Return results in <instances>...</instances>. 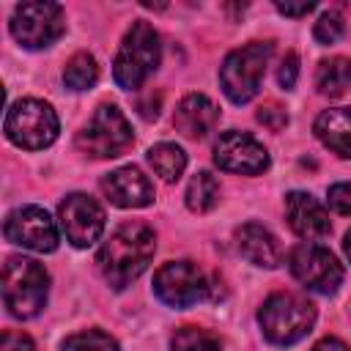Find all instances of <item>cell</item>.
<instances>
[{"label":"cell","mask_w":351,"mask_h":351,"mask_svg":"<svg viewBox=\"0 0 351 351\" xmlns=\"http://www.w3.org/2000/svg\"><path fill=\"white\" fill-rule=\"evenodd\" d=\"M3 233L11 244H19L33 252H55L58 250V225L41 206H19L5 217Z\"/></svg>","instance_id":"cell-11"},{"label":"cell","mask_w":351,"mask_h":351,"mask_svg":"<svg viewBox=\"0 0 351 351\" xmlns=\"http://www.w3.org/2000/svg\"><path fill=\"white\" fill-rule=\"evenodd\" d=\"M101 192L118 208H143L154 200V184L134 165L118 167L110 176H104L101 178Z\"/></svg>","instance_id":"cell-15"},{"label":"cell","mask_w":351,"mask_h":351,"mask_svg":"<svg viewBox=\"0 0 351 351\" xmlns=\"http://www.w3.org/2000/svg\"><path fill=\"white\" fill-rule=\"evenodd\" d=\"M145 156H148L151 170L167 184L178 181L184 176V170H186V154L176 143H156L154 148H148Z\"/></svg>","instance_id":"cell-19"},{"label":"cell","mask_w":351,"mask_h":351,"mask_svg":"<svg viewBox=\"0 0 351 351\" xmlns=\"http://www.w3.org/2000/svg\"><path fill=\"white\" fill-rule=\"evenodd\" d=\"M326 203L337 214H351V181L332 184L329 192H326Z\"/></svg>","instance_id":"cell-26"},{"label":"cell","mask_w":351,"mask_h":351,"mask_svg":"<svg viewBox=\"0 0 351 351\" xmlns=\"http://www.w3.org/2000/svg\"><path fill=\"white\" fill-rule=\"evenodd\" d=\"M343 33H346V22H343V16H340L337 11H324V14L318 16L315 27H313L315 41H318V44H326V47L335 44V41H340Z\"/></svg>","instance_id":"cell-25"},{"label":"cell","mask_w":351,"mask_h":351,"mask_svg":"<svg viewBox=\"0 0 351 351\" xmlns=\"http://www.w3.org/2000/svg\"><path fill=\"white\" fill-rule=\"evenodd\" d=\"M285 217L291 230L299 239L307 241H321L332 233V222H329V211L310 195V192H288L285 195Z\"/></svg>","instance_id":"cell-14"},{"label":"cell","mask_w":351,"mask_h":351,"mask_svg":"<svg viewBox=\"0 0 351 351\" xmlns=\"http://www.w3.org/2000/svg\"><path fill=\"white\" fill-rule=\"evenodd\" d=\"M351 82V63L343 58H329L321 60L315 69V88L324 96H340L346 85Z\"/></svg>","instance_id":"cell-21"},{"label":"cell","mask_w":351,"mask_h":351,"mask_svg":"<svg viewBox=\"0 0 351 351\" xmlns=\"http://www.w3.org/2000/svg\"><path fill=\"white\" fill-rule=\"evenodd\" d=\"M274 8H277L280 14H285V16H304L307 11H313V8H315V3H307V0H304V3H288V0H285V3H280V0H277V3H274Z\"/></svg>","instance_id":"cell-30"},{"label":"cell","mask_w":351,"mask_h":351,"mask_svg":"<svg viewBox=\"0 0 351 351\" xmlns=\"http://www.w3.org/2000/svg\"><path fill=\"white\" fill-rule=\"evenodd\" d=\"M173 351H222V343L217 335H211L208 329L200 326H181L173 340H170Z\"/></svg>","instance_id":"cell-23"},{"label":"cell","mask_w":351,"mask_h":351,"mask_svg":"<svg viewBox=\"0 0 351 351\" xmlns=\"http://www.w3.org/2000/svg\"><path fill=\"white\" fill-rule=\"evenodd\" d=\"M296 77H299V58H296V52H288V55L282 58V63H280L277 82H280V88L291 90V88L296 85Z\"/></svg>","instance_id":"cell-28"},{"label":"cell","mask_w":351,"mask_h":351,"mask_svg":"<svg viewBox=\"0 0 351 351\" xmlns=\"http://www.w3.org/2000/svg\"><path fill=\"white\" fill-rule=\"evenodd\" d=\"M261 332L274 346H293L315 324V304L299 293H271L258 310Z\"/></svg>","instance_id":"cell-3"},{"label":"cell","mask_w":351,"mask_h":351,"mask_svg":"<svg viewBox=\"0 0 351 351\" xmlns=\"http://www.w3.org/2000/svg\"><path fill=\"white\" fill-rule=\"evenodd\" d=\"M313 351H348V346L343 340H337V337H324V340H318L313 346Z\"/></svg>","instance_id":"cell-31"},{"label":"cell","mask_w":351,"mask_h":351,"mask_svg":"<svg viewBox=\"0 0 351 351\" xmlns=\"http://www.w3.org/2000/svg\"><path fill=\"white\" fill-rule=\"evenodd\" d=\"M132 143H134L132 126L115 104L96 107L93 118L77 132V148L85 156H93V159L121 156Z\"/></svg>","instance_id":"cell-7"},{"label":"cell","mask_w":351,"mask_h":351,"mask_svg":"<svg viewBox=\"0 0 351 351\" xmlns=\"http://www.w3.org/2000/svg\"><path fill=\"white\" fill-rule=\"evenodd\" d=\"M217 121H219V110L203 93H186L173 115V126L189 140H203L208 132H214Z\"/></svg>","instance_id":"cell-16"},{"label":"cell","mask_w":351,"mask_h":351,"mask_svg":"<svg viewBox=\"0 0 351 351\" xmlns=\"http://www.w3.org/2000/svg\"><path fill=\"white\" fill-rule=\"evenodd\" d=\"M99 80V66H96V58L88 55V52H77L69 58L66 69H63V82L66 88L71 90H88L93 88Z\"/></svg>","instance_id":"cell-22"},{"label":"cell","mask_w":351,"mask_h":351,"mask_svg":"<svg viewBox=\"0 0 351 351\" xmlns=\"http://www.w3.org/2000/svg\"><path fill=\"white\" fill-rule=\"evenodd\" d=\"M5 137L25 148V151H41L58 140V115L55 110L41 99H19L5 112Z\"/></svg>","instance_id":"cell-6"},{"label":"cell","mask_w":351,"mask_h":351,"mask_svg":"<svg viewBox=\"0 0 351 351\" xmlns=\"http://www.w3.org/2000/svg\"><path fill=\"white\" fill-rule=\"evenodd\" d=\"M49 293L47 269L25 255H14L3 266V302L14 318H33L44 310Z\"/></svg>","instance_id":"cell-2"},{"label":"cell","mask_w":351,"mask_h":351,"mask_svg":"<svg viewBox=\"0 0 351 351\" xmlns=\"http://www.w3.org/2000/svg\"><path fill=\"white\" fill-rule=\"evenodd\" d=\"M236 247L241 258H247L252 266H261V269H277L282 261L277 236L258 222H247L236 230Z\"/></svg>","instance_id":"cell-17"},{"label":"cell","mask_w":351,"mask_h":351,"mask_svg":"<svg viewBox=\"0 0 351 351\" xmlns=\"http://www.w3.org/2000/svg\"><path fill=\"white\" fill-rule=\"evenodd\" d=\"M154 293L162 304L184 310L206 299L208 280L203 269L192 261H170L154 274Z\"/></svg>","instance_id":"cell-10"},{"label":"cell","mask_w":351,"mask_h":351,"mask_svg":"<svg viewBox=\"0 0 351 351\" xmlns=\"http://www.w3.org/2000/svg\"><path fill=\"white\" fill-rule=\"evenodd\" d=\"M214 162L219 170L241 173V176H258L269 167V151L247 132H222L214 145Z\"/></svg>","instance_id":"cell-13"},{"label":"cell","mask_w":351,"mask_h":351,"mask_svg":"<svg viewBox=\"0 0 351 351\" xmlns=\"http://www.w3.org/2000/svg\"><path fill=\"white\" fill-rule=\"evenodd\" d=\"M104 208L82 192H71L63 203H60V228L66 233V239L85 250L90 244H96L104 233Z\"/></svg>","instance_id":"cell-12"},{"label":"cell","mask_w":351,"mask_h":351,"mask_svg":"<svg viewBox=\"0 0 351 351\" xmlns=\"http://www.w3.org/2000/svg\"><path fill=\"white\" fill-rule=\"evenodd\" d=\"M315 137L343 159H351V107L324 110L313 123Z\"/></svg>","instance_id":"cell-18"},{"label":"cell","mask_w":351,"mask_h":351,"mask_svg":"<svg viewBox=\"0 0 351 351\" xmlns=\"http://www.w3.org/2000/svg\"><path fill=\"white\" fill-rule=\"evenodd\" d=\"M288 269L307 291H315V293L329 296L343 282V266L326 247H321L315 241L296 244L288 255Z\"/></svg>","instance_id":"cell-9"},{"label":"cell","mask_w":351,"mask_h":351,"mask_svg":"<svg viewBox=\"0 0 351 351\" xmlns=\"http://www.w3.org/2000/svg\"><path fill=\"white\" fill-rule=\"evenodd\" d=\"M269 58H271V44L269 41H250V44L233 49L219 66L222 93L233 104H247L250 99H255V93L261 88V80L266 74Z\"/></svg>","instance_id":"cell-5"},{"label":"cell","mask_w":351,"mask_h":351,"mask_svg":"<svg viewBox=\"0 0 351 351\" xmlns=\"http://www.w3.org/2000/svg\"><path fill=\"white\" fill-rule=\"evenodd\" d=\"M258 123H263V126L271 129V132H282V129L288 126V112H285L280 104L269 101V104H263V107L258 110Z\"/></svg>","instance_id":"cell-27"},{"label":"cell","mask_w":351,"mask_h":351,"mask_svg":"<svg viewBox=\"0 0 351 351\" xmlns=\"http://www.w3.org/2000/svg\"><path fill=\"white\" fill-rule=\"evenodd\" d=\"M66 30V16L58 3L47 0H27L14 8L11 16V36L25 49H44L52 47Z\"/></svg>","instance_id":"cell-8"},{"label":"cell","mask_w":351,"mask_h":351,"mask_svg":"<svg viewBox=\"0 0 351 351\" xmlns=\"http://www.w3.org/2000/svg\"><path fill=\"white\" fill-rule=\"evenodd\" d=\"M217 200H219V181L208 170L195 173L186 184V208L195 214H206L217 206Z\"/></svg>","instance_id":"cell-20"},{"label":"cell","mask_w":351,"mask_h":351,"mask_svg":"<svg viewBox=\"0 0 351 351\" xmlns=\"http://www.w3.org/2000/svg\"><path fill=\"white\" fill-rule=\"evenodd\" d=\"M343 250H346V255H348V261H351V230H348L346 239H343Z\"/></svg>","instance_id":"cell-32"},{"label":"cell","mask_w":351,"mask_h":351,"mask_svg":"<svg viewBox=\"0 0 351 351\" xmlns=\"http://www.w3.org/2000/svg\"><path fill=\"white\" fill-rule=\"evenodd\" d=\"M156 252V236L145 222H123L96 252V266L101 277L115 288H126L137 280Z\"/></svg>","instance_id":"cell-1"},{"label":"cell","mask_w":351,"mask_h":351,"mask_svg":"<svg viewBox=\"0 0 351 351\" xmlns=\"http://www.w3.org/2000/svg\"><path fill=\"white\" fill-rule=\"evenodd\" d=\"M159 66V36L148 22H134L115 55L112 77L123 90H137Z\"/></svg>","instance_id":"cell-4"},{"label":"cell","mask_w":351,"mask_h":351,"mask_svg":"<svg viewBox=\"0 0 351 351\" xmlns=\"http://www.w3.org/2000/svg\"><path fill=\"white\" fill-rule=\"evenodd\" d=\"M0 351H36V346L25 332H3Z\"/></svg>","instance_id":"cell-29"},{"label":"cell","mask_w":351,"mask_h":351,"mask_svg":"<svg viewBox=\"0 0 351 351\" xmlns=\"http://www.w3.org/2000/svg\"><path fill=\"white\" fill-rule=\"evenodd\" d=\"M63 351H118V343L101 329H85V332L66 337Z\"/></svg>","instance_id":"cell-24"}]
</instances>
